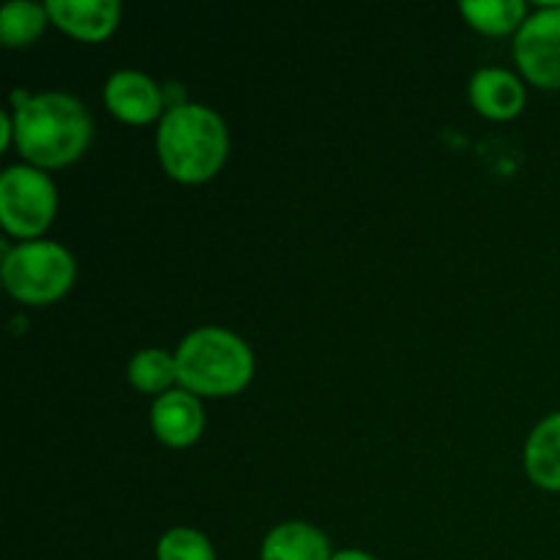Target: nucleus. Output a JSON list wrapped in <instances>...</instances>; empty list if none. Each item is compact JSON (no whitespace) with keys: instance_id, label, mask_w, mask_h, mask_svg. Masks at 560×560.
Masks as SVG:
<instances>
[{"instance_id":"nucleus-1","label":"nucleus","mask_w":560,"mask_h":560,"mask_svg":"<svg viewBox=\"0 0 560 560\" xmlns=\"http://www.w3.org/2000/svg\"><path fill=\"white\" fill-rule=\"evenodd\" d=\"M14 148L25 164L63 170L80 162L93 140V118L85 104L66 91H11Z\"/></svg>"},{"instance_id":"nucleus-2","label":"nucleus","mask_w":560,"mask_h":560,"mask_svg":"<svg viewBox=\"0 0 560 560\" xmlns=\"http://www.w3.org/2000/svg\"><path fill=\"white\" fill-rule=\"evenodd\" d=\"M156 156L175 184L202 186L217 178L230 156V131L208 104L184 102L156 124Z\"/></svg>"},{"instance_id":"nucleus-3","label":"nucleus","mask_w":560,"mask_h":560,"mask_svg":"<svg viewBox=\"0 0 560 560\" xmlns=\"http://www.w3.org/2000/svg\"><path fill=\"white\" fill-rule=\"evenodd\" d=\"M178 386L200 399H228L255 377V353L241 334L224 326L191 328L175 348Z\"/></svg>"},{"instance_id":"nucleus-4","label":"nucleus","mask_w":560,"mask_h":560,"mask_svg":"<svg viewBox=\"0 0 560 560\" xmlns=\"http://www.w3.org/2000/svg\"><path fill=\"white\" fill-rule=\"evenodd\" d=\"M0 279L16 304L49 306L74 288L77 260L58 241L38 238L14 246L3 244Z\"/></svg>"},{"instance_id":"nucleus-5","label":"nucleus","mask_w":560,"mask_h":560,"mask_svg":"<svg viewBox=\"0 0 560 560\" xmlns=\"http://www.w3.org/2000/svg\"><path fill=\"white\" fill-rule=\"evenodd\" d=\"M58 217V186L47 170L11 164L0 173V224L5 235L22 241L44 238Z\"/></svg>"},{"instance_id":"nucleus-6","label":"nucleus","mask_w":560,"mask_h":560,"mask_svg":"<svg viewBox=\"0 0 560 560\" xmlns=\"http://www.w3.org/2000/svg\"><path fill=\"white\" fill-rule=\"evenodd\" d=\"M514 63L525 82L560 91V0L539 3L514 36Z\"/></svg>"},{"instance_id":"nucleus-7","label":"nucleus","mask_w":560,"mask_h":560,"mask_svg":"<svg viewBox=\"0 0 560 560\" xmlns=\"http://www.w3.org/2000/svg\"><path fill=\"white\" fill-rule=\"evenodd\" d=\"M102 102L113 118L126 126L159 124L167 113L164 88L140 69H118L102 88Z\"/></svg>"},{"instance_id":"nucleus-8","label":"nucleus","mask_w":560,"mask_h":560,"mask_svg":"<svg viewBox=\"0 0 560 560\" xmlns=\"http://www.w3.org/2000/svg\"><path fill=\"white\" fill-rule=\"evenodd\" d=\"M148 421H151V430L156 435V441L164 443L167 448L195 446L202 438V432H206L202 399L180 386L153 399Z\"/></svg>"},{"instance_id":"nucleus-9","label":"nucleus","mask_w":560,"mask_h":560,"mask_svg":"<svg viewBox=\"0 0 560 560\" xmlns=\"http://www.w3.org/2000/svg\"><path fill=\"white\" fill-rule=\"evenodd\" d=\"M468 98L470 107L481 118L506 124V120L523 115L525 104H528V88H525L523 77L514 71L503 69V66H485L470 77Z\"/></svg>"},{"instance_id":"nucleus-10","label":"nucleus","mask_w":560,"mask_h":560,"mask_svg":"<svg viewBox=\"0 0 560 560\" xmlns=\"http://www.w3.org/2000/svg\"><path fill=\"white\" fill-rule=\"evenodd\" d=\"M47 14L74 42L102 44L118 31L124 5L118 0H47Z\"/></svg>"},{"instance_id":"nucleus-11","label":"nucleus","mask_w":560,"mask_h":560,"mask_svg":"<svg viewBox=\"0 0 560 560\" xmlns=\"http://www.w3.org/2000/svg\"><path fill=\"white\" fill-rule=\"evenodd\" d=\"M331 539L304 520L279 523L262 536L260 560H331Z\"/></svg>"},{"instance_id":"nucleus-12","label":"nucleus","mask_w":560,"mask_h":560,"mask_svg":"<svg viewBox=\"0 0 560 560\" xmlns=\"http://www.w3.org/2000/svg\"><path fill=\"white\" fill-rule=\"evenodd\" d=\"M523 468L539 490L560 492V410L545 416L530 430L523 448Z\"/></svg>"},{"instance_id":"nucleus-13","label":"nucleus","mask_w":560,"mask_h":560,"mask_svg":"<svg viewBox=\"0 0 560 560\" xmlns=\"http://www.w3.org/2000/svg\"><path fill=\"white\" fill-rule=\"evenodd\" d=\"M126 381L131 388L148 397H162V394L178 388V366H175V353L164 348H142L126 364Z\"/></svg>"},{"instance_id":"nucleus-14","label":"nucleus","mask_w":560,"mask_h":560,"mask_svg":"<svg viewBox=\"0 0 560 560\" xmlns=\"http://www.w3.org/2000/svg\"><path fill=\"white\" fill-rule=\"evenodd\" d=\"M459 14L481 36H517L530 11L525 0H465Z\"/></svg>"},{"instance_id":"nucleus-15","label":"nucleus","mask_w":560,"mask_h":560,"mask_svg":"<svg viewBox=\"0 0 560 560\" xmlns=\"http://www.w3.org/2000/svg\"><path fill=\"white\" fill-rule=\"evenodd\" d=\"M49 22L47 3L36 0H11L0 9V38L9 49H25L42 38Z\"/></svg>"},{"instance_id":"nucleus-16","label":"nucleus","mask_w":560,"mask_h":560,"mask_svg":"<svg viewBox=\"0 0 560 560\" xmlns=\"http://www.w3.org/2000/svg\"><path fill=\"white\" fill-rule=\"evenodd\" d=\"M153 556L156 560H217V550L202 530L189 528V525H175L159 536Z\"/></svg>"},{"instance_id":"nucleus-17","label":"nucleus","mask_w":560,"mask_h":560,"mask_svg":"<svg viewBox=\"0 0 560 560\" xmlns=\"http://www.w3.org/2000/svg\"><path fill=\"white\" fill-rule=\"evenodd\" d=\"M0 148H3V151L14 148V118H11L9 109L0 113Z\"/></svg>"},{"instance_id":"nucleus-18","label":"nucleus","mask_w":560,"mask_h":560,"mask_svg":"<svg viewBox=\"0 0 560 560\" xmlns=\"http://www.w3.org/2000/svg\"><path fill=\"white\" fill-rule=\"evenodd\" d=\"M331 560H377L372 552L359 550V547H350V550H337Z\"/></svg>"}]
</instances>
